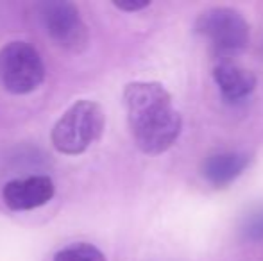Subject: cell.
<instances>
[{
    "label": "cell",
    "instance_id": "1",
    "mask_svg": "<svg viewBox=\"0 0 263 261\" xmlns=\"http://www.w3.org/2000/svg\"><path fill=\"white\" fill-rule=\"evenodd\" d=\"M124 106L129 131L142 152L158 156L179 138L183 118L163 84L153 81L129 83L124 88Z\"/></svg>",
    "mask_w": 263,
    "mask_h": 261
},
{
    "label": "cell",
    "instance_id": "2",
    "mask_svg": "<svg viewBox=\"0 0 263 261\" xmlns=\"http://www.w3.org/2000/svg\"><path fill=\"white\" fill-rule=\"evenodd\" d=\"M106 127L104 109L99 102L81 98L73 102L54 124L50 142L58 152L65 156H79L101 139Z\"/></svg>",
    "mask_w": 263,
    "mask_h": 261
},
{
    "label": "cell",
    "instance_id": "3",
    "mask_svg": "<svg viewBox=\"0 0 263 261\" xmlns=\"http://www.w3.org/2000/svg\"><path fill=\"white\" fill-rule=\"evenodd\" d=\"M195 32L208 39L218 57H231L249 43V24L233 7H211L195 20Z\"/></svg>",
    "mask_w": 263,
    "mask_h": 261
},
{
    "label": "cell",
    "instance_id": "4",
    "mask_svg": "<svg viewBox=\"0 0 263 261\" xmlns=\"http://www.w3.org/2000/svg\"><path fill=\"white\" fill-rule=\"evenodd\" d=\"M45 81L43 57L31 43L11 42L0 49V84L13 95H27Z\"/></svg>",
    "mask_w": 263,
    "mask_h": 261
},
{
    "label": "cell",
    "instance_id": "5",
    "mask_svg": "<svg viewBox=\"0 0 263 261\" xmlns=\"http://www.w3.org/2000/svg\"><path fill=\"white\" fill-rule=\"evenodd\" d=\"M40 20L58 47L81 52L88 43V27L76 4L65 0L40 4Z\"/></svg>",
    "mask_w": 263,
    "mask_h": 261
},
{
    "label": "cell",
    "instance_id": "6",
    "mask_svg": "<svg viewBox=\"0 0 263 261\" xmlns=\"http://www.w3.org/2000/svg\"><path fill=\"white\" fill-rule=\"evenodd\" d=\"M55 195V185L49 175H29L9 181L2 190L6 206L13 211H31L49 204Z\"/></svg>",
    "mask_w": 263,
    "mask_h": 261
},
{
    "label": "cell",
    "instance_id": "7",
    "mask_svg": "<svg viewBox=\"0 0 263 261\" xmlns=\"http://www.w3.org/2000/svg\"><path fill=\"white\" fill-rule=\"evenodd\" d=\"M251 163V156L236 150H222V152L210 154L202 163V177L215 188L231 185L235 179L246 172Z\"/></svg>",
    "mask_w": 263,
    "mask_h": 261
},
{
    "label": "cell",
    "instance_id": "8",
    "mask_svg": "<svg viewBox=\"0 0 263 261\" xmlns=\"http://www.w3.org/2000/svg\"><path fill=\"white\" fill-rule=\"evenodd\" d=\"M215 84L220 90L226 101H242L251 95L256 88V75L243 66L231 63V61H220L213 68Z\"/></svg>",
    "mask_w": 263,
    "mask_h": 261
},
{
    "label": "cell",
    "instance_id": "9",
    "mask_svg": "<svg viewBox=\"0 0 263 261\" xmlns=\"http://www.w3.org/2000/svg\"><path fill=\"white\" fill-rule=\"evenodd\" d=\"M54 261H107L104 252L86 242H77L61 249L54 256Z\"/></svg>",
    "mask_w": 263,
    "mask_h": 261
},
{
    "label": "cell",
    "instance_id": "10",
    "mask_svg": "<svg viewBox=\"0 0 263 261\" xmlns=\"http://www.w3.org/2000/svg\"><path fill=\"white\" fill-rule=\"evenodd\" d=\"M242 234L249 242H263V208L253 211L249 216H246L242 226Z\"/></svg>",
    "mask_w": 263,
    "mask_h": 261
},
{
    "label": "cell",
    "instance_id": "11",
    "mask_svg": "<svg viewBox=\"0 0 263 261\" xmlns=\"http://www.w3.org/2000/svg\"><path fill=\"white\" fill-rule=\"evenodd\" d=\"M113 6L125 13H136L151 6V0H113Z\"/></svg>",
    "mask_w": 263,
    "mask_h": 261
}]
</instances>
